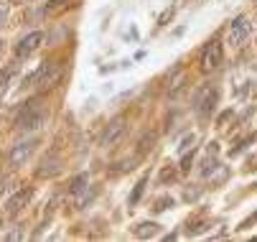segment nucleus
I'll return each mask as SVG.
<instances>
[{"label":"nucleus","instance_id":"nucleus-22","mask_svg":"<svg viewBox=\"0 0 257 242\" xmlns=\"http://www.w3.org/2000/svg\"><path fill=\"white\" fill-rule=\"evenodd\" d=\"M8 184H11V179H8V176H0V196H3V194L8 191Z\"/></svg>","mask_w":257,"mask_h":242},{"label":"nucleus","instance_id":"nucleus-21","mask_svg":"<svg viewBox=\"0 0 257 242\" xmlns=\"http://www.w3.org/2000/svg\"><path fill=\"white\" fill-rule=\"evenodd\" d=\"M171 204H173V201H171V199L166 196V199H161V201H158V204L153 206V209H156V212H163V209H168V206H171Z\"/></svg>","mask_w":257,"mask_h":242},{"label":"nucleus","instance_id":"nucleus-5","mask_svg":"<svg viewBox=\"0 0 257 242\" xmlns=\"http://www.w3.org/2000/svg\"><path fill=\"white\" fill-rule=\"evenodd\" d=\"M216 102H219V92H216L214 87H204V89L196 94V99H194L199 117H209V115L214 112V107H216Z\"/></svg>","mask_w":257,"mask_h":242},{"label":"nucleus","instance_id":"nucleus-10","mask_svg":"<svg viewBox=\"0 0 257 242\" xmlns=\"http://www.w3.org/2000/svg\"><path fill=\"white\" fill-rule=\"evenodd\" d=\"M56 174H61V161L59 158H46L39 168H36V176L39 179H51V176H56Z\"/></svg>","mask_w":257,"mask_h":242},{"label":"nucleus","instance_id":"nucleus-28","mask_svg":"<svg viewBox=\"0 0 257 242\" xmlns=\"http://www.w3.org/2000/svg\"><path fill=\"white\" fill-rule=\"evenodd\" d=\"M0 51H3V41H0Z\"/></svg>","mask_w":257,"mask_h":242},{"label":"nucleus","instance_id":"nucleus-26","mask_svg":"<svg viewBox=\"0 0 257 242\" xmlns=\"http://www.w3.org/2000/svg\"><path fill=\"white\" fill-rule=\"evenodd\" d=\"M171 16H173V8H168V11H166V13H163V16H161V23H166V21H168V18H171Z\"/></svg>","mask_w":257,"mask_h":242},{"label":"nucleus","instance_id":"nucleus-3","mask_svg":"<svg viewBox=\"0 0 257 242\" xmlns=\"http://www.w3.org/2000/svg\"><path fill=\"white\" fill-rule=\"evenodd\" d=\"M222 59H224V49H222V44H219V41H211V44L204 49V54H201V72H204V74L216 72L219 64H222Z\"/></svg>","mask_w":257,"mask_h":242},{"label":"nucleus","instance_id":"nucleus-24","mask_svg":"<svg viewBox=\"0 0 257 242\" xmlns=\"http://www.w3.org/2000/svg\"><path fill=\"white\" fill-rule=\"evenodd\" d=\"M189 143H194V135L189 133L186 138H183V143H181V153H183V148H189Z\"/></svg>","mask_w":257,"mask_h":242},{"label":"nucleus","instance_id":"nucleus-1","mask_svg":"<svg viewBox=\"0 0 257 242\" xmlns=\"http://www.w3.org/2000/svg\"><path fill=\"white\" fill-rule=\"evenodd\" d=\"M46 120V107H44V102L41 99H28L26 105L21 107L18 117H16V128L21 133H33V130H39Z\"/></svg>","mask_w":257,"mask_h":242},{"label":"nucleus","instance_id":"nucleus-15","mask_svg":"<svg viewBox=\"0 0 257 242\" xmlns=\"http://www.w3.org/2000/svg\"><path fill=\"white\" fill-rule=\"evenodd\" d=\"M16 72H18V66H6L3 72H0V92H6V87H8V82L16 77Z\"/></svg>","mask_w":257,"mask_h":242},{"label":"nucleus","instance_id":"nucleus-9","mask_svg":"<svg viewBox=\"0 0 257 242\" xmlns=\"http://www.w3.org/2000/svg\"><path fill=\"white\" fill-rule=\"evenodd\" d=\"M28 199H31V189L16 191V194L8 199V204H6V214H8V217H18L26 206H28Z\"/></svg>","mask_w":257,"mask_h":242},{"label":"nucleus","instance_id":"nucleus-18","mask_svg":"<svg viewBox=\"0 0 257 242\" xmlns=\"http://www.w3.org/2000/svg\"><path fill=\"white\" fill-rule=\"evenodd\" d=\"M191 163H194V153L189 151L186 156H183V158H181V166H178V168L183 171V174H189V171H191Z\"/></svg>","mask_w":257,"mask_h":242},{"label":"nucleus","instance_id":"nucleus-6","mask_svg":"<svg viewBox=\"0 0 257 242\" xmlns=\"http://www.w3.org/2000/svg\"><path fill=\"white\" fill-rule=\"evenodd\" d=\"M125 133H127V123H125V120H112V123L107 125L104 135H102V148L117 146L122 138H125Z\"/></svg>","mask_w":257,"mask_h":242},{"label":"nucleus","instance_id":"nucleus-19","mask_svg":"<svg viewBox=\"0 0 257 242\" xmlns=\"http://www.w3.org/2000/svg\"><path fill=\"white\" fill-rule=\"evenodd\" d=\"M173 179H176V171H173V168H166V171H161V181H163V184H171Z\"/></svg>","mask_w":257,"mask_h":242},{"label":"nucleus","instance_id":"nucleus-20","mask_svg":"<svg viewBox=\"0 0 257 242\" xmlns=\"http://www.w3.org/2000/svg\"><path fill=\"white\" fill-rule=\"evenodd\" d=\"M252 224H257V212H252V214H249V217H247V219H244V222L239 224V229L244 232V229H249Z\"/></svg>","mask_w":257,"mask_h":242},{"label":"nucleus","instance_id":"nucleus-7","mask_svg":"<svg viewBox=\"0 0 257 242\" xmlns=\"http://www.w3.org/2000/svg\"><path fill=\"white\" fill-rule=\"evenodd\" d=\"M247 39H249V21L244 16H237L232 21V28H229V41L234 46H244Z\"/></svg>","mask_w":257,"mask_h":242},{"label":"nucleus","instance_id":"nucleus-14","mask_svg":"<svg viewBox=\"0 0 257 242\" xmlns=\"http://www.w3.org/2000/svg\"><path fill=\"white\" fill-rule=\"evenodd\" d=\"M145 186H148V176H143V179L135 184V189H133V194H130V204H138V201H140V196L145 194Z\"/></svg>","mask_w":257,"mask_h":242},{"label":"nucleus","instance_id":"nucleus-11","mask_svg":"<svg viewBox=\"0 0 257 242\" xmlns=\"http://www.w3.org/2000/svg\"><path fill=\"white\" fill-rule=\"evenodd\" d=\"M156 141H158V135L153 133V130H148V133H143L140 138H138V156H145V153H151L153 151V146H156Z\"/></svg>","mask_w":257,"mask_h":242},{"label":"nucleus","instance_id":"nucleus-17","mask_svg":"<svg viewBox=\"0 0 257 242\" xmlns=\"http://www.w3.org/2000/svg\"><path fill=\"white\" fill-rule=\"evenodd\" d=\"M66 3H69V0H49L46 8H44V13H46V16L59 13V11H64V8H66Z\"/></svg>","mask_w":257,"mask_h":242},{"label":"nucleus","instance_id":"nucleus-23","mask_svg":"<svg viewBox=\"0 0 257 242\" xmlns=\"http://www.w3.org/2000/svg\"><path fill=\"white\" fill-rule=\"evenodd\" d=\"M196 196H199V189H189L186 194H183V199H186V201H194Z\"/></svg>","mask_w":257,"mask_h":242},{"label":"nucleus","instance_id":"nucleus-29","mask_svg":"<svg viewBox=\"0 0 257 242\" xmlns=\"http://www.w3.org/2000/svg\"><path fill=\"white\" fill-rule=\"evenodd\" d=\"M0 224H3V219H0Z\"/></svg>","mask_w":257,"mask_h":242},{"label":"nucleus","instance_id":"nucleus-8","mask_svg":"<svg viewBox=\"0 0 257 242\" xmlns=\"http://www.w3.org/2000/svg\"><path fill=\"white\" fill-rule=\"evenodd\" d=\"M41 44H44V33H41V31H33V33H28L26 39H21V41L16 44V56L26 59L28 54H33Z\"/></svg>","mask_w":257,"mask_h":242},{"label":"nucleus","instance_id":"nucleus-2","mask_svg":"<svg viewBox=\"0 0 257 242\" xmlns=\"http://www.w3.org/2000/svg\"><path fill=\"white\" fill-rule=\"evenodd\" d=\"M61 74H64V66H61L59 61H44V64H41V66L26 79L23 87H28V84H39L41 89H54V87L59 84Z\"/></svg>","mask_w":257,"mask_h":242},{"label":"nucleus","instance_id":"nucleus-27","mask_svg":"<svg viewBox=\"0 0 257 242\" xmlns=\"http://www.w3.org/2000/svg\"><path fill=\"white\" fill-rule=\"evenodd\" d=\"M6 16H8V11H6V8H0V26H3V21H6Z\"/></svg>","mask_w":257,"mask_h":242},{"label":"nucleus","instance_id":"nucleus-12","mask_svg":"<svg viewBox=\"0 0 257 242\" xmlns=\"http://www.w3.org/2000/svg\"><path fill=\"white\" fill-rule=\"evenodd\" d=\"M87 181H89V179H87V174H79V176H74V179L69 181V189H66V191H69L71 196H82V194L89 189V186H87Z\"/></svg>","mask_w":257,"mask_h":242},{"label":"nucleus","instance_id":"nucleus-25","mask_svg":"<svg viewBox=\"0 0 257 242\" xmlns=\"http://www.w3.org/2000/svg\"><path fill=\"white\" fill-rule=\"evenodd\" d=\"M8 239H23V232H21V229H13V232L8 234Z\"/></svg>","mask_w":257,"mask_h":242},{"label":"nucleus","instance_id":"nucleus-4","mask_svg":"<svg viewBox=\"0 0 257 242\" xmlns=\"http://www.w3.org/2000/svg\"><path fill=\"white\" fill-rule=\"evenodd\" d=\"M36 146H39V138H28V141H21L18 146H13V151H11V156H8V163H11V168H18V166H23V163H26V161L33 156Z\"/></svg>","mask_w":257,"mask_h":242},{"label":"nucleus","instance_id":"nucleus-13","mask_svg":"<svg viewBox=\"0 0 257 242\" xmlns=\"http://www.w3.org/2000/svg\"><path fill=\"white\" fill-rule=\"evenodd\" d=\"M158 224L156 222H140V224H135V237H143V239H148V237H156L158 234Z\"/></svg>","mask_w":257,"mask_h":242},{"label":"nucleus","instance_id":"nucleus-30","mask_svg":"<svg viewBox=\"0 0 257 242\" xmlns=\"http://www.w3.org/2000/svg\"><path fill=\"white\" fill-rule=\"evenodd\" d=\"M16 3H18V0H16Z\"/></svg>","mask_w":257,"mask_h":242},{"label":"nucleus","instance_id":"nucleus-16","mask_svg":"<svg viewBox=\"0 0 257 242\" xmlns=\"http://www.w3.org/2000/svg\"><path fill=\"white\" fill-rule=\"evenodd\" d=\"M216 166H219V163H216V158H214V153H211V156L201 163V176H204V179H206V176H211L214 171H216Z\"/></svg>","mask_w":257,"mask_h":242}]
</instances>
